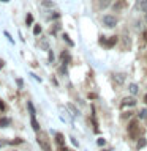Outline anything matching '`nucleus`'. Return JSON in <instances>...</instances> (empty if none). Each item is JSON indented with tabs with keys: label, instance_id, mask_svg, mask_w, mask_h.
I'll return each mask as SVG.
<instances>
[{
	"label": "nucleus",
	"instance_id": "obj_24",
	"mask_svg": "<svg viewBox=\"0 0 147 151\" xmlns=\"http://www.w3.org/2000/svg\"><path fill=\"white\" fill-rule=\"evenodd\" d=\"M63 40H65L66 42H68V44H71V46H73V41H71V40H70V36H68V35H66V33H65V35H63Z\"/></svg>",
	"mask_w": 147,
	"mask_h": 151
},
{
	"label": "nucleus",
	"instance_id": "obj_16",
	"mask_svg": "<svg viewBox=\"0 0 147 151\" xmlns=\"http://www.w3.org/2000/svg\"><path fill=\"white\" fill-rule=\"evenodd\" d=\"M139 8L147 14V0H141V3H139Z\"/></svg>",
	"mask_w": 147,
	"mask_h": 151
},
{
	"label": "nucleus",
	"instance_id": "obj_9",
	"mask_svg": "<svg viewBox=\"0 0 147 151\" xmlns=\"http://www.w3.org/2000/svg\"><path fill=\"white\" fill-rule=\"evenodd\" d=\"M146 145H147V139H144V137H139V139H138V142H136V148H138V150H142Z\"/></svg>",
	"mask_w": 147,
	"mask_h": 151
},
{
	"label": "nucleus",
	"instance_id": "obj_19",
	"mask_svg": "<svg viewBox=\"0 0 147 151\" xmlns=\"http://www.w3.org/2000/svg\"><path fill=\"white\" fill-rule=\"evenodd\" d=\"M123 6H125V2H122V0H119V2L116 3V6H114V8H116V9H120V8H123Z\"/></svg>",
	"mask_w": 147,
	"mask_h": 151
},
{
	"label": "nucleus",
	"instance_id": "obj_3",
	"mask_svg": "<svg viewBox=\"0 0 147 151\" xmlns=\"http://www.w3.org/2000/svg\"><path fill=\"white\" fill-rule=\"evenodd\" d=\"M101 22H103V25H104V27L114 28V27L117 25V17L114 16V14H104L103 19H101Z\"/></svg>",
	"mask_w": 147,
	"mask_h": 151
},
{
	"label": "nucleus",
	"instance_id": "obj_11",
	"mask_svg": "<svg viewBox=\"0 0 147 151\" xmlns=\"http://www.w3.org/2000/svg\"><path fill=\"white\" fill-rule=\"evenodd\" d=\"M9 123H11V120H9L8 116H2V118H0V127H8Z\"/></svg>",
	"mask_w": 147,
	"mask_h": 151
},
{
	"label": "nucleus",
	"instance_id": "obj_22",
	"mask_svg": "<svg viewBox=\"0 0 147 151\" xmlns=\"http://www.w3.org/2000/svg\"><path fill=\"white\" fill-rule=\"evenodd\" d=\"M133 28H135V30H141V21H136L133 24Z\"/></svg>",
	"mask_w": 147,
	"mask_h": 151
},
{
	"label": "nucleus",
	"instance_id": "obj_30",
	"mask_svg": "<svg viewBox=\"0 0 147 151\" xmlns=\"http://www.w3.org/2000/svg\"><path fill=\"white\" fill-rule=\"evenodd\" d=\"M104 143H106V142H104V139H98V145H100V146H103Z\"/></svg>",
	"mask_w": 147,
	"mask_h": 151
},
{
	"label": "nucleus",
	"instance_id": "obj_6",
	"mask_svg": "<svg viewBox=\"0 0 147 151\" xmlns=\"http://www.w3.org/2000/svg\"><path fill=\"white\" fill-rule=\"evenodd\" d=\"M60 60H62V63L66 66V65H70V63H71V55H70L66 50H63V52L60 54Z\"/></svg>",
	"mask_w": 147,
	"mask_h": 151
},
{
	"label": "nucleus",
	"instance_id": "obj_15",
	"mask_svg": "<svg viewBox=\"0 0 147 151\" xmlns=\"http://www.w3.org/2000/svg\"><path fill=\"white\" fill-rule=\"evenodd\" d=\"M27 109H28V112H30V116H35V107H33V104L30 101L27 102Z\"/></svg>",
	"mask_w": 147,
	"mask_h": 151
},
{
	"label": "nucleus",
	"instance_id": "obj_38",
	"mask_svg": "<svg viewBox=\"0 0 147 151\" xmlns=\"http://www.w3.org/2000/svg\"><path fill=\"white\" fill-rule=\"evenodd\" d=\"M11 151H17V150H11Z\"/></svg>",
	"mask_w": 147,
	"mask_h": 151
},
{
	"label": "nucleus",
	"instance_id": "obj_4",
	"mask_svg": "<svg viewBox=\"0 0 147 151\" xmlns=\"http://www.w3.org/2000/svg\"><path fill=\"white\" fill-rule=\"evenodd\" d=\"M136 98L135 96H127V98H123L122 101H120V107H135L136 106Z\"/></svg>",
	"mask_w": 147,
	"mask_h": 151
},
{
	"label": "nucleus",
	"instance_id": "obj_7",
	"mask_svg": "<svg viewBox=\"0 0 147 151\" xmlns=\"http://www.w3.org/2000/svg\"><path fill=\"white\" fill-rule=\"evenodd\" d=\"M55 143L59 145L60 148H62V146H65V139H63V134H62V132H57V134H55Z\"/></svg>",
	"mask_w": 147,
	"mask_h": 151
},
{
	"label": "nucleus",
	"instance_id": "obj_17",
	"mask_svg": "<svg viewBox=\"0 0 147 151\" xmlns=\"http://www.w3.org/2000/svg\"><path fill=\"white\" fill-rule=\"evenodd\" d=\"M139 118L141 120H146L147 118V109H142V110L139 112Z\"/></svg>",
	"mask_w": 147,
	"mask_h": 151
},
{
	"label": "nucleus",
	"instance_id": "obj_20",
	"mask_svg": "<svg viewBox=\"0 0 147 151\" xmlns=\"http://www.w3.org/2000/svg\"><path fill=\"white\" fill-rule=\"evenodd\" d=\"M17 143H22V139H19V137H16L14 140L9 142V145H17Z\"/></svg>",
	"mask_w": 147,
	"mask_h": 151
},
{
	"label": "nucleus",
	"instance_id": "obj_18",
	"mask_svg": "<svg viewBox=\"0 0 147 151\" xmlns=\"http://www.w3.org/2000/svg\"><path fill=\"white\" fill-rule=\"evenodd\" d=\"M32 22H33V16H32V14H27V17H25V24H27V25H32Z\"/></svg>",
	"mask_w": 147,
	"mask_h": 151
},
{
	"label": "nucleus",
	"instance_id": "obj_21",
	"mask_svg": "<svg viewBox=\"0 0 147 151\" xmlns=\"http://www.w3.org/2000/svg\"><path fill=\"white\" fill-rule=\"evenodd\" d=\"M130 116H131V112H125V113H122V115H120L122 120H128Z\"/></svg>",
	"mask_w": 147,
	"mask_h": 151
},
{
	"label": "nucleus",
	"instance_id": "obj_10",
	"mask_svg": "<svg viewBox=\"0 0 147 151\" xmlns=\"http://www.w3.org/2000/svg\"><path fill=\"white\" fill-rule=\"evenodd\" d=\"M128 91H130L131 96H135V94L139 91V87H138L136 83H130V87H128Z\"/></svg>",
	"mask_w": 147,
	"mask_h": 151
},
{
	"label": "nucleus",
	"instance_id": "obj_27",
	"mask_svg": "<svg viewBox=\"0 0 147 151\" xmlns=\"http://www.w3.org/2000/svg\"><path fill=\"white\" fill-rule=\"evenodd\" d=\"M59 71H60L62 74H66V66H65V65H63V66H60V69H59Z\"/></svg>",
	"mask_w": 147,
	"mask_h": 151
},
{
	"label": "nucleus",
	"instance_id": "obj_14",
	"mask_svg": "<svg viewBox=\"0 0 147 151\" xmlns=\"http://www.w3.org/2000/svg\"><path fill=\"white\" fill-rule=\"evenodd\" d=\"M43 6H44V8H54L55 6V3L54 2H51V0H43Z\"/></svg>",
	"mask_w": 147,
	"mask_h": 151
},
{
	"label": "nucleus",
	"instance_id": "obj_29",
	"mask_svg": "<svg viewBox=\"0 0 147 151\" xmlns=\"http://www.w3.org/2000/svg\"><path fill=\"white\" fill-rule=\"evenodd\" d=\"M9 142L8 140H0V148H2V146H5V145H8Z\"/></svg>",
	"mask_w": 147,
	"mask_h": 151
},
{
	"label": "nucleus",
	"instance_id": "obj_37",
	"mask_svg": "<svg viewBox=\"0 0 147 151\" xmlns=\"http://www.w3.org/2000/svg\"><path fill=\"white\" fill-rule=\"evenodd\" d=\"M144 21H146V24H147V14H146V16H144Z\"/></svg>",
	"mask_w": 147,
	"mask_h": 151
},
{
	"label": "nucleus",
	"instance_id": "obj_28",
	"mask_svg": "<svg viewBox=\"0 0 147 151\" xmlns=\"http://www.w3.org/2000/svg\"><path fill=\"white\" fill-rule=\"evenodd\" d=\"M0 110H2V112H5V110H7V107H5V104L2 102V99H0Z\"/></svg>",
	"mask_w": 147,
	"mask_h": 151
},
{
	"label": "nucleus",
	"instance_id": "obj_13",
	"mask_svg": "<svg viewBox=\"0 0 147 151\" xmlns=\"http://www.w3.org/2000/svg\"><path fill=\"white\" fill-rule=\"evenodd\" d=\"M111 2L112 0H100V3H98V6L101 8V9H104V8H108L109 5H111Z\"/></svg>",
	"mask_w": 147,
	"mask_h": 151
},
{
	"label": "nucleus",
	"instance_id": "obj_33",
	"mask_svg": "<svg viewBox=\"0 0 147 151\" xmlns=\"http://www.w3.org/2000/svg\"><path fill=\"white\" fill-rule=\"evenodd\" d=\"M3 66H5V61H3V60H0V69H2Z\"/></svg>",
	"mask_w": 147,
	"mask_h": 151
},
{
	"label": "nucleus",
	"instance_id": "obj_36",
	"mask_svg": "<svg viewBox=\"0 0 147 151\" xmlns=\"http://www.w3.org/2000/svg\"><path fill=\"white\" fill-rule=\"evenodd\" d=\"M0 2H3V3H8V2H9V0H0Z\"/></svg>",
	"mask_w": 147,
	"mask_h": 151
},
{
	"label": "nucleus",
	"instance_id": "obj_35",
	"mask_svg": "<svg viewBox=\"0 0 147 151\" xmlns=\"http://www.w3.org/2000/svg\"><path fill=\"white\" fill-rule=\"evenodd\" d=\"M60 151H68V150H66L65 146H62V148H60Z\"/></svg>",
	"mask_w": 147,
	"mask_h": 151
},
{
	"label": "nucleus",
	"instance_id": "obj_23",
	"mask_svg": "<svg viewBox=\"0 0 147 151\" xmlns=\"http://www.w3.org/2000/svg\"><path fill=\"white\" fill-rule=\"evenodd\" d=\"M33 33H35V35H40V33H41V27H40V25H35V28H33Z\"/></svg>",
	"mask_w": 147,
	"mask_h": 151
},
{
	"label": "nucleus",
	"instance_id": "obj_2",
	"mask_svg": "<svg viewBox=\"0 0 147 151\" xmlns=\"http://www.w3.org/2000/svg\"><path fill=\"white\" fill-rule=\"evenodd\" d=\"M36 142H38V145L41 146L43 151H52L51 143H49V140H47V135H46V134L38 132V134H36Z\"/></svg>",
	"mask_w": 147,
	"mask_h": 151
},
{
	"label": "nucleus",
	"instance_id": "obj_34",
	"mask_svg": "<svg viewBox=\"0 0 147 151\" xmlns=\"http://www.w3.org/2000/svg\"><path fill=\"white\" fill-rule=\"evenodd\" d=\"M144 102H146V104H147V93H146V94H144Z\"/></svg>",
	"mask_w": 147,
	"mask_h": 151
},
{
	"label": "nucleus",
	"instance_id": "obj_31",
	"mask_svg": "<svg viewBox=\"0 0 147 151\" xmlns=\"http://www.w3.org/2000/svg\"><path fill=\"white\" fill-rule=\"evenodd\" d=\"M49 61H51V63L54 61V55H52V52H51V50H49Z\"/></svg>",
	"mask_w": 147,
	"mask_h": 151
},
{
	"label": "nucleus",
	"instance_id": "obj_25",
	"mask_svg": "<svg viewBox=\"0 0 147 151\" xmlns=\"http://www.w3.org/2000/svg\"><path fill=\"white\" fill-rule=\"evenodd\" d=\"M43 49H47V47H49V44H47V41H41V44H40Z\"/></svg>",
	"mask_w": 147,
	"mask_h": 151
},
{
	"label": "nucleus",
	"instance_id": "obj_8",
	"mask_svg": "<svg viewBox=\"0 0 147 151\" xmlns=\"http://www.w3.org/2000/svg\"><path fill=\"white\" fill-rule=\"evenodd\" d=\"M30 124H32V129L38 134V132H40V123L36 121L35 116H30Z\"/></svg>",
	"mask_w": 147,
	"mask_h": 151
},
{
	"label": "nucleus",
	"instance_id": "obj_1",
	"mask_svg": "<svg viewBox=\"0 0 147 151\" xmlns=\"http://www.w3.org/2000/svg\"><path fill=\"white\" fill-rule=\"evenodd\" d=\"M139 134H141V127H139V123L136 120H131L130 124H128V135L131 137V139H139Z\"/></svg>",
	"mask_w": 147,
	"mask_h": 151
},
{
	"label": "nucleus",
	"instance_id": "obj_32",
	"mask_svg": "<svg viewBox=\"0 0 147 151\" xmlns=\"http://www.w3.org/2000/svg\"><path fill=\"white\" fill-rule=\"evenodd\" d=\"M142 38H144V41H147V30H146L144 33H142Z\"/></svg>",
	"mask_w": 147,
	"mask_h": 151
},
{
	"label": "nucleus",
	"instance_id": "obj_12",
	"mask_svg": "<svg viewBox=\"0 0 147 151\" xmlns=\"http://www.w3.org/2000/svg\"><path fill=\"white\" fill-rule=\"evenodd\" d=\"M114 80H116L119 85H122L125 82V74H114Z\"/></svg>",
	"mask_w": 147,
	"mask_h": 151
},
{
	"label": "nucleus",
	"instance_id": "obj_26",
	"mask_svg": "<svg viewBox=\"0 0 147 151\" xmlns=\"http://www.w3.org/2000/svg\"><path fill=\"white\" fill-rule=\"evenodd\" d=\"M16 83H17V87H19V88H22V85H24L22 79H16Z\"/></svg>",
	"mask_w": 147,
	"mask_h": 151
},
{
	"label": "nucleus",
	"instance_id": "obj_5",
	"mask_svg": "<svg viewBox=\"0 0 147 151\" xmlns=\"http://www.w3.org/2000/svg\"><path fill=\"white\" fill-rule=\"evenodd\" d=\"M117 41H119V36H109L108 40L104 38V42H103V46L106 47V49H111V47H114L117 44Z\"/></svg>",
	"mask_w": 147,
	"mask_h": 151
}]
</instances>
